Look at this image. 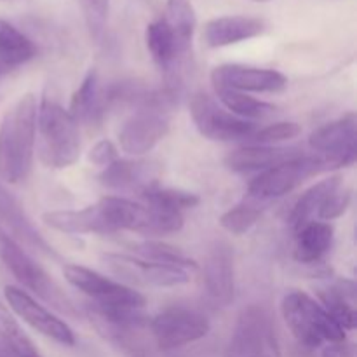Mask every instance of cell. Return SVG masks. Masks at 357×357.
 I'll return each mask as SVG.
<instances>
[{
    "label": "cell",
    "instance_id": "obj_1",
    "mask_svg": "<svg viewBox=\"0 0 357 357\" xmlns=\"http://www.w3.org/2000/svg\"><path fill=\"white\" fill-rule=\"evenodd\" d=\"M37 98L31 93L20 98L0 122V180L17 183L30 174L37 135Z\"/></svg>",
    "mask_w": 357,
    "mask_h": 357
},
{
    "label": "cell",
    "instance_id": "obj_2",
    "mask_svg": "<svg viewBox=\"0 0 357 357\" xmlns=\"http://www.w3.org/2000/svg\"><path fill=\"white\" fill-rule=\"evenodd\" d=\"M35 143L44 166L52 169L73 166L80 157L79 124L61 105L44 100L38 107Z\"/></svg>",
    "mask_w": 357,
    "mask_h": 357
},
{
    "label": "cell",
    "instance_id": "obj_3",
    "mask_svg": "<svg viewBox=\"0 0 357 357\" xmlns=\"http://www.w3.org/2000/svg\"><path fill=\"white\" fill-rule=\"evenodd\" d=\"M96 206L108 234L129 230L145 237H159L180 232L183 227V216L180 213L136 204L128 199L114 197V195L100 199Z\"/></svg>",
    "mask_w": 357,
    "mask_h": 357
},
{
    "label": "cell",
    "instance_id": "obj_4",
    "mask_svg": "<svg viewBox=\"0 0 357 357\" xmlns=\"http://www.w3.org/2000/svg\"><path fill=\"white\" fill-rule=\"evenodd\" d=\"M281 314L286 326L303 347L316 349L324 342L335 344L345 340V331L337 321L307 293H286L281 302Z\"/></svg>",
    "mask_w": 357,
    "mask_h": 357
},
{
    "label": "cell",
    "instance_id": "obj_5",
    "mask_svg": "<svg viewBox=\"0 0 357 357\" xmlns=\"http://www.w3.org/2000/svg\"><path fill=\"white\" fill-rule=\"evenodd\" d=\"M0 260L23 288L66 316H77V309L63 289L49 278L47 272L17 244L9 234L0 229Z\"/></svg>",
    "mask_w": 357,
    "mask_h": 357
},
{
    "label": "cell",
    "instance_id": "obj_6",
    "mask_svg": "<svg viewBox=\"0 0 357 357\" xmlns=\"http://www.w3.org/2000/svg\"><path fill=\"white\" fill-rule=\"evenodd\" d=\"M230 357H281L271 314L260 305L241 310L229 347Z\"/></svg>",
    "mask_w": 357,
    "mask_h": 357
},
{
    "label": "cell",
    "instance_id": "obj_7",
    "mask_svg": "<svg viewBox=\"0 0 357 357\" xmlns=\"http://www.w3.org/2000/svg\"><path fill=\"white\" fill-rule=\"evenodd\" d=\"M87 316L94 330L132 357L143 356L142 333L149 326V319L143 309H110V307L87 305Z\"/></svg>",
    "mask_w": 357,
    "mask_h": 357
},
{
    "label": "cell",
    "instance_id": "obj_8",
    "mask_svg": "<svg viewBox=\"0 0 357 357\" xmlns=\"http://www.w3.org/2000/svg\"><path fill=\"white\" fill-rule=\"evenodd\" d=\"M63 275L73 288L89 296L94 305L110 309H143L145 305V296L139 291L122 282L112 281L84 265L66 264L63 267Z\"/></svg>",
    "mask_w": 357,
    "mask_h": 357
},
{
    "label": "cell",
    "instance_id": "obj_9",
    "mask_svg": "<svg viewBox=\"0 0 357 357\" xmlns=\"http://www.w3.org/2000/svg\"><path fill=\"white\" fill-rule=\"evenodd\" d=\"M328 171V166L317 155H300L296 159L282 162L279 166L261 171L250 185H248V197L257 201L268 202L271 199L282 197L302 185L307 178Z\"/></svg>",
    "mask_w": 357,
    "mask_h": 357
},
{
    "label": "cell",
    "instance_id": "obj_10",
    "mask_svg": "<svg viewBox=\"0 0 357 357\" xmlns=\"http://www.w3.org/2000/svg\"><path fill=\"white\" fill-rule=\"evenodd\" d=\"M150 335L160 351H174L201 340L211 330L204 314L187 307H169L149 324Z\"/></svg>",
    "mask_w": 357,
    "mask_h": 357
},
{
    "label": "cell",
    "instance_id": "obj_11",
    "mask_svg": "<svg viewBox=\"0 0 357 357\" xmlns=\"http://www.w3.org/2000/svg\"><path fill=\"white\" fill-rule=\"evenodd\" d=\"M190 115L197 131L213 142H236L255 136L257 132L253 122L227 112L206 93L192 96Z\"/></svg>",
    "mask_w": 357,
    "mask_h": 357
},
{
    "label": "cell",
    "instance_id": "obj_12",
    "mask_svg": "<svg viewBox=\"0 0 357 357\" xmlns=\"http://www.w3.org/2000/svg\"><path fill=\"white\" fill-rule=\"evenodd\" d=\"M309 145L328 169L345 167L356 162L357 157V119L349 112L344 117L321 126L310 135Z\"/></svg>",
    "mask_w": 357,
    "mask_h": 357
},
{
    "label": "cell",
    "instance_id": "obj_13",
    "mask_svg": "<svg viewBox=\"0 0 357 357\" xmlns=\"http://www.w3.org/2000/svg\"><path fill=\"white\" fill-rule=\"evenodd\" d=\"M103 260L119 278H128L129 281L157 286V288H174V286L187 284L192 279L190 272L180 267L146 261L129 255L107 253L103 255Z\"/></svg>",
    "mask_w": 357,
    "mask_h": 357
},
{
    "label": "cell",
    "instance_id": "obj_14",
    "mask_svg": "<svg viewBox=\"0 0 357 357\" xmlns=\"http://www.w3.org/2000/svg\"><path fill=\"white\" fill-rule=\"evenodd\" d=\"M3 295H6L7 303L13 309L16 316H20L24 323L30 324L33 330L42 333L44 337L51 338L56 344H61L65 347H72L75 345V335H73L72 328L59 319L58 316L35 302L26 291L16 286H6L3 288Z\"/></svg>",
    "mask_w": 357,
    "mask_h": 357
},
{
    "label": "cell",
    "instance_id": "obj_15",
    "mask_svg": "<svg viewBox=\"0 0 357 357\" xmlns=\"http://www.w3.org/2000/svg\"><path fill=\"white\" fill-rule=\"evenodd\" d=\"M213 87H227L239 93H279L288 79L278 70L246 65H220L211 72Z\"/></svg>",
    "mask_w": 357,
    "mask_h": 357
},
{
    "label": "cell",
    "instance_id": "obj_16",
    "mask_svg": "<svg viewBox=\"0 0 357 357\" xmlns=\"http://www.w3.org/2000/svg\"><path fill=\"white\" fill-rule=\"evenodd\" d=\"M169 131V121L162 112L139 108L119 131V143L122 152L129 155L149 153L157 143L166 138Z\"/></svg>",
    "mask_w": 357,
    "mask_h": 357
},
{
    "label": "cell",
    "instance_id": "obj_17",
    "mask_svg": "<svg viewBox=\"0 0 357 357\" xmlns=\"http://www.w3.org/2000/svg\"><path fill=\"white\" fill-rule=\"evenodd\" d=\"M0 229L6 234H10L17 244H24L37 253L45 255L52 260H59V255L56 253L54 248L40 236L24 213L23 206L10 192L6 190L2 183H0Z\"/></svg>",
    "mask_w": 357,
    "mask_h": 357
},
{
    "label": "cell",
    "instance_id": "obj_18",
    "mask_svg": "<svg viewBox=\"0 0 357 357\" xmlns=\"http://www.w3.org/2000/svg\"><path fill=\"white\" fill-rule=\"evenodd\" d=\"M204 288L216 305H229L234 300V251L223 241L215 243L204 260Z\"/></svg>",
    "mask_w": 357,
    "mask_h": 357
},
{
    "label": "cell",
    "instance_id": "obj_19",
    "mask_svg": "<svg viewBox=\"0 0 357 357\" xmlns=\"http://www.w3.org/2000/svg\"><path fill=\"white\" fill-rule=\"evenodd\" d=\"M265 31L260 17L222 16L208 21L204 26V42L209 47H227L258 37Z\"/></svg>",
    "mask_w": 357,
    "mask_h": 357
},
{
    "label": "cell",
    "instance_id": "obj_20",
    "mask_svg": "<svg viewBox=\"0 0 357 357\" xmlns=\"http://www.w3.org/2000/svg\"><path fill=\"white\" fill-rule=\"evenodd\" d=\"M302 153L295 149H281V146H243L225 157V164L229 169L236 173H251V171H267L271 167L279 166L282 162L296 159Z\"/></svg>",
    "mask_w": 357,
    "mask_h": 357
},
{
    "label": "cell",
    "instance_id": "obj_21",
    "mask_svg": "<svg viewBox=\"0 0 357 357\" xmlns=\"http://www.w3.org/2000/svg\"><path fill=\"white\" fill-rule=\"evenodd\" d=\"M42 222L52 230H58L68 236H82V234H101L107 236L101 213L98 206H87L84 209H65V211H49L42 215Z\"/></svg>",
    "mask_w": 357,
    "mask_h": 357
},
{
    "label": "cell",
    "instance_id": "obj_22",
    "mask_svg": "<svg viewBox=\"0 0 357 357\" xmlns=\"http://www.w3.org/2000/svg\"><path fill=\"white\" fill-rule=\"evenodd\" d=\"M323 309L337 321L344 331L356 330V284L349 279H338L328 288L317 291Z\"/></svg>",
    "mask_w": 357,
    "mask_h": 357
},
{
    "label": "cell",
    "instance_id": "obj_23",
    "mask_svg": "<svg viewBox=\"0 0 357 357\" xmlns=\"http://www.w3.org/2000/svg\"><path fill=\"white\" fill-rule=\"evenodd\" d=\"M100 80H98V72L91 68L82 79L80 86L77 87L75 93L70 100L68 114L75 119L77 124L98 126L105 115L103 96L100 93Z\"/></svg>",
    "mask_w": 357,
    "mask_h": 357
},
{
    "label": "cell",
    "instance_id": "obj_24",
    "mask_svg": "<svg viewBox=\"0 0 357 357\" xmlns=\"http://www.w3.org/2000/svg\"><path fill=\"white\" fill-rule=\"evenodd\" d=\"M331 244H333V227L326 222L312 220L300 230H296L293 257L298 264H319L324 255L331 250Z\"/></svg>",
    "mask_w": 357,
    "mask_h": 357
},
{
    "label": "cell",
    "instance_id": "obj_25",
    "mask_svg": "<svg viewBox=\"0 0 357 357\" xmlns=\"http://www.w3.org/2000/svg\"><path fill=\"white\" fill-rule=\"evenodd\" d=\"M342 185V180L338 176H330L326 180H321L319 183L312 185L309 190L303 192L298 197V201L293 204V209L289 211L288 222L293 227V230H300L305 223L312 222L314 216H317V211L323 206V202L337 190Z\"/></svg>",
    "mask_w": 357,
    "mask_h": 357
},
{
    "label": "cell",
    "instance_id": "obj_26",
    "mask_svg": "<svg viewBox=\"0 0 357 357\" xmlns=\"http://www.w3.org/2000/svg\"><path fill=\"white\" fill-rule=\"evenodd\" d=\"M35 54L37 47L33 42L13 23L0 17V65L16 68L33 59Z\"/></svg>",
    "mask_w": 357,
    "mask_h": 357
},
{
    "label": "cell",
    "instance_id": "obj_27",
    "mask_svg": "<svg viewBox=\"0 0 357 357\" xmlns=\"http://www.w3.org/2000/svg\"><path fill=\"white\" fill-rule=\"evenodd\" d=\"M164 21L173 31L178 52L183 58L190 51L195 24H197V17H195V10L190 0H167Z\"/></svg>",
    "mask_w": 357,
    "mask_h": 357
},
{
    "label": "cell",
    "instance_id": "obj_28",
    "mask_svg": "<svg viewBox=\"0 0 357 357\" xmlns=\"http://www.w3.org/2000/svg\"><path fill=\"white\" fill-rule=\"evenodd\" d=\"M145 40L153 61H155L164 72H171L181 56L180 52H178L173 31L167 26L164 17L162 20L153 21V23H150L149 26H146Z\"/></svg>",
    "mask_w": 357,
    "mask_h": 357
},
{
    "label": "cell",
    "instance_id": "obj_29",
    "mask_svg": "<svg viewBox=\"0 0 357 357\" xmlns=\"http://www.w3.org/2000/svg\"><path fill=\"white\" fill-rule=\"evenodd\" d=\"M146 164L142 160H128V159H117L100 173L98 180L103 187L114 188V190H121V188L136 187V185H143V188L149 187L152 183H146Z\"/></svg>",
    "mask_w": 357,
    "mask_h": 357
},
{
    "label": "cell",
    "instance_id": "obj_30",
    "mask_svg": "<svg viewBox=\"0 0 357 357\" xmlns=\"http://www.w3.org/2000/svg\"><path fill=\"white\" fill-rule=\"evenodd\" d=\"M215 93L230 114L246 119V121L248 119H253V121L265 119L274 114L275 110L274 105L265 103V101L257 100V98L250 96L246 93H239V91L227 89V87H215Z\"/></svg>",
    "mask_w": 357,
    "mask_h": 357
},
{
    "label": "cell",
    "instance_id": "obj_31",
    "mask_svg": "<svg viewBox=\"0 0 357 357\" xmlns=\"http://www.w3.org/2000/svg\"><path fill=\"white\" fill-rule=\"evenodd\" d=\"M142 195L146 201V206L164 209V211L180 213L185 209H192L199 206L201 197L194 192L180 190V188H164L157 187L155 183L142 188Z\"/></svg>",
    "mask_w": 357,
    "mask_h": 357
},
{
    "label": "cell",
    "instance_id": "obj_32",
    "mask_svg": "<svg viewBox=\"0 0 357 357\" xmlns=\"http://www.w3.org/2000/svg\"><path fill=\"white\" fill-rule=\"evenodd\" d=\"M265 204H267V202L257 201V199H251L246 195L243 202H239V204L230 208L229 211H225L220 216V225H222L229 234L243 236V234L250 232V230L257 225L261 213H264Z\"/></svg>",
    "mask_w": 357,
    "mask_h": 357
},
{
    "label": "cell",
    "instance_id": "obj_33",
    "mask_svg": "<svg viewBox=\"0 0 357 357\" xmlns=\"http://www.w3.org/2000/svg\"><path fill=\"white\" fill-rule=\"evenodd\" d=\"M0 340L7 351L13 352L14 357H40L33 342L2 303H0Z\"/></svg>",
    "mask_w": 357,
    "mask_h": 357
},
{
    "label": "cell",
    "instance_id": "obj_34",
    "mask_svg": "<svg viewBox=\"0 0 357 357\" xmlns=\"http://www.w3.org/2000/svg\"><path fill=\"white\" fill-rule=\"evenodd\" d=\"M132 250L142 257V260L173 265V267H180L183 268V271H188L190 274L192 272L199 271V265L195 264L192 258H188L183 251L171 246V244L167 243H160V241H145V243L132 246Z\"/></svg>",
    "mask_w": 357,
    "mask_h": 357
},
{
    "label": "cell",
    "instance_id": "obj_35",
    "mask_svg": "<svg viewBox=\"0 0 357 357\" xmlns=\"http://www.w3.org/2000/svg\"><path fill=\"white\" fill-rule=\"evenodd\" d=\"M84 20H86L87 31L94 42L103 38L108 23V10H110V0H80Z\"/></svg>",
    "mask_w": 357,
    "mask_h": 357
},
{
    "label": "cell",
    "instance_id": "obj_36",
    "mask_svg": "<svg viewBox=\"0 0 357 357\" xmlns=\"http://www.w3.org/2000/svg\"><path fill=\"white\" fill-rule=\"evenodd\" d=\"M302 132V128L296 122H275V124L267 126L255 132V139L260 145H271V143L284 142V139H293Z\"/></svg>",
    "mask_w": 357,
    "mask_h": 357
},
{
    "label": "cell",
    "instance_id": "obj_37",
    "mask_svg": "<svg viewBox=\"0 0 357 357\" xmlns=\"http://www.w3.org/2000/svg\"><path fill=\"white\" fill-rule=\"evenodd\" d=\"M351 190H345L340 185V187L323 202V206H321L319 211H317L319 222H331V220L344 215V213L347 211L349 204H351Z\"/></svg>",
    "mask_w": 357,
    "mask_h": 357
},
{
    "label": "cell",
    "instance_id": "obj_38",
    "mask_svg": "<svg viewBox=\"0 0 357 357\" xmlns=\"http://www.w3.org/2000/svg\"><path fill=\"white\" fill-rule=\"evenodd\" d=\"M87 159L91 164L100 167H107L108 164H112L114 160L119 159L117 146L110 142V139H100L93 149L87 153Z\"/></svg>",
    "mask_w": 357,
    "mask_h": 357
},
{
    "label": "cell",
    "instance_id": "obj_39",
    "mask_svg": "<svg viewBox=\"0 0 357 357\" xmlns=\"http://www.w3.org/2000/svg\"><path fill=\"white\" fill-rule=\"evenodd\" d=\"M321 357H357L356 344L347 340L335 342V344H328L323 349Z\"/></svg>",
    "mask_w": 357,
    "mask_h": 357
},
{
    "label": "cell",
    "instance_id": "obj_40",
    "mask_svg": "<svg viewBox=\"0 0 357 357\" xmlns=\"http://www.w3.org/2000/svg\"><path fill=\"white\" fill-rule=\"evenodd\" d=\"M0 357H14V354L10 351H7V349L0 344Z\"/></svg>",
    "mask_w": 357,
    "mask_h": 357
},
{
    "label": "cell",
    "instance_id": "obj_41",
    "mask_svg": "<svg viewBox=\"0 0 357 357\" xmlns=\"http://www.w3.org/2000/svg\"><path fill=\"white\" fill-rule=\"evenodd\" d=\"M253 2H268V0H253Z\"/></svg>",
    "mask_w": 357,
    "mask_h": 357
}]
</instances>
